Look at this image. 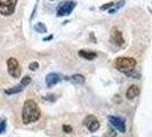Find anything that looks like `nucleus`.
I'll return each mask as SVG.
<instances>
[{
	"instance_id": "f257e3e1",
	"label": "nucleus",
	"mask_w": 152,
	"mask_h": 137,
	"mask_svg": "<svg viewBox=\"0 0 152 137\" xmlns=\"http://www.w3.org/2000/svg\"><path fill=\"white\" fill-rule=\"evenodd\" d=\"M40 109L33 99H26L22 107V121L24 125H29L40 119Z\"/></svg>"
},
{
	"instance_id": "f03ea898",
	"label": "nucleus",
	"mask_w": 152,
	"mask_h": 137,
	"mask_svg": "<svg viewBox=\"0 0 152 137\" xmlns=\"http://www.w3.org/2000/svg\"><path fill=\"white\" fill-rule=\"evenodd\" d=\"M114 66L118 71L128 74L129 72L134 71L136 66V60L133 57H118L114 62Z\"/></svg>"
},
{
	"instance_id": "7ed1b4c3",
	"label": "nucleus",
	"mask_w": 152,
	"mask_h": 137,
	"mask_svg": "<svg viewBox=\"0 0 152 137\" xmlns=\"http://www.w3.org/2000/svg\"><path fill=\"white\" fill-rule=\"evenodd\" d=\"M17 0H0V14L10 16L15 12Z\"/></svg>"
},
{
	"instance_id": "20e7f679",
	"label": "nucleus",
	"mask_w": 152,
	"mask_h": 137,
	"mask_svg": "<svg viewBox=\"0 0 152 137\" xmlns=\"http://www.w3.org/2000/svg\"><path fill=\"white\" fill-rule=\"evenodd\" d=\"M7 68L8 73L13 78H20V76H21V66H20V63L16 58H14V57L8 58Z\"/></svg>"
},
{
	"instance_id": "39448f33",
	"label": "nucleus",
	"mask_w": 152,
	"mask_h": 137,
	"mask_svg": "<svg viewBox=\"0 0 152 137\" xmlns=\"http://www.w3.org/2000/svg\"><path fill=\"white\" fill-rule=\"evenodd\" d=\"M76 7V2L75 1H64L57 8V16H68L71 14V12Z\"/></svg>"
},
{
	"instance_id": "423d86ee",
	"label": "nucleus",
	"mask_w": 152,
	"mask_h": 137,
	"mask_svg": "<svg viewBox=\"0 0 152 137\" xmlns=\"http://www.w3.org/2000/svg\"><path fill=\"white\" fill-rule=\"evenodd\" d=\"M84 126L89 130V131L94 133V131H96V130L99 129L101 125H99V121L94 117V115H88V117L85 118Z\"/></svg>"
},
{
	"instance_id": "0eeeda50",
	"label": "nucleus",
	"mask_w": 152,
	"mask_h": 137,
	"mask_svg": "<svg viewBox=\"0 0 152 137\" xmlns=\"http://www.w3.org/2000/svg\"><path fill=\"white\" fill-rule=\"evenodd\" d=\"M107 119H109V122L111 123V126L114 127L119 133H126V125H125V121L122 120L121 118L110 115Z\"/></svg>"
},
{
	"instance_id": "6e6552de",
	"label": "nucleus",
	"mask_w": 152,
	"mask_h": 137,
	"mask_svg": "<svg viewBox=\"0 0 152 137\" xmlns=\"http://www.w3.org/2000/svg\"><path fill=\"white\" fill-rule=\"evenodd\" d=\"M111 41L117 46H120V47L125 45V39L122 37V33L115 28H113L111 31Z\"/></svg>"
},
{
	"instance_id": "1a4fd4ad",
	"label": "nucleus",
	"mask_w": 152,
	"mask_h": 137,
	"mask_svg": "<svg viewBox=\"0 0 152 137\" xmlns=\"http://www.w3.org/2000/svg\"><path fill=\"white\" fill-rule=\"evenodd\" d=\"M140 95V88L137 87L136 85H132L129 86V88L126 91V97L128 99H134Z\"/></svg>"
},
{
	"instance_id": "9d476101",
	"label": "nucleus",
	"mask_w": 152,
	"mask_h": 137,
	"mask_svg": "<svg viewBox=\"0 0 152 137\" xmlns=\"http://www.w3.org/2000/svg\"><path fill=\"white\" fill-rule=\"evenodd\" d=\"M61 77L58 76L57 73H49L48 76L46 77V85L48 87H52L54 85H56L57 82H60Z\"/></svg>"
},
{
	"instance_id": "9b49d317",
	"label": "nucleus",
	"mask_w": 152,
	"mask_h": 137,
	"mask_svg": "<svg viewBox=\"0 0 152 137\" xmlns=\"http://www.w3.org/2000/svg\"><path fill=\"white\" fill-rule=\"evenodd\" d=\"M79 56H81L85 60H88V61H93L96 56H97V54L95 53V52H91V50H79Z\"/></svg>"
},
{
	"instance_id": "f8f14e48",
	"label": "nucleus",
	"mask_w": 152,
	"mask_h": 137,
	"mask_svg": "<svg viewBox=\"0 0 152 137\" xmlns=\"http://www.w3.org/2000/svg\"><path fill=\"white\" fill-rule=\"evenodd\" d=\"M23 89H24V87H23V86H21V85H18V86L12 87V88H9V89H6V90H5V94H7V95H13V94L21 93Z\"/></svg>"
},
{
	"instance_id": "ddd939ff",
	"label": "nucleus",
	"mask_w": 152,
	"mask_h": 137,
	"mask_svg": "<svg viewBox=\"0 0 152 137\" xmlns=\"http://www.w3.org/2000/svg\"><path fill=\"white\" fill-rule=\"evenodd\" d=\"M70 80L75 84H84L85 82V77L83 74H73V76L70 78Z\"/></svg>"
},
{
	"instance_id": "4468645a",
	"label": "nucleus",
	"mask_w": 152,
	"mask_h": 137,
	"mask_svg": "<svg viewBox=\"0 0 152 137\" xmlns=\"http://www.w3.org/2000/svg\"><path fill=\"white\" fill-rule=\"evenodd\" d=\"M34 29H36V31L40 32V33H45V32H47V28H46L42 23H37V24L34 25Z\"/></svg>"
},
{
	"instance_id": "2eb2a0df",
	"label": "nucleus",
	"mask_w": 152,
	"mask_h": 137,
	"mask_svg": "<svg viewBox=\"0 0 152 137\" xmlns=\"http://www.w3.org/2000/svg\"><path fill=\"white\" fill-rule=\"evenodd\" d=\"M124 5H125V1H124V0H120V1H119V2H118V4L112 8V9H110V10H109V13H110V14H114V13H115L118 9H120Z\"/></svg>"
},
{
	"instance_id": "dca6fc26",
	"label": "nucleus",
	"mask_w": 152,
	"mask_h": 137,
	"mask_svg": "<svg viewBox=\"0 0 152 137\" xmlns=\"http://www.w3.org/2000/svg\"><path fill=\"white\" fill-rule=\"evenodd\" d=\"M31 82V78L30 77H24L22 80H21V86H23V87H25V86H28V85Z\"/></svg>"
},
{
	"instance_id": "f3484780",
	"label": "nucleus",
	"mask_w": 152,
	"mask_h": 137,
	"mask_svg": "<svg viewBox=\"0 0 152 137\" xmlns=\"http://www.w3.org/2000/svg\"><path fill=\"white\" fill-rule=\"evenodd\" d=\"M114 5V2H107V4H104L102 7H101V10H107V9H109V8H111V7H113Z\"/></svg>"
},
{
	"instance_id": "a211bd4d",
	"label": "nucleus",
	"mask_w": 152,
	"mask_h": 137,
	"mask_svg": "<svg viewBox=\"0 0 152 137\" xmlns=\"http://www.w3.org/2000/svg\"><path fill=\"white\" fill-rule=\"evenodd\" d=\"M39 68V64L38 62H32L30 65H29V68L30 70H32V71H34V70H37V68Z\"/></svg>"
},
{
	"instance_id": "6ab92c4d",
	"label": "nucleus",
	"mask_w": 152,
	"mask_h": 137,
	"mask_svg": "<svg viewBox=\"0 0 152 137\" xmlns=\"http://www.w3.org/2000/svg\"><path fill=\"white\" fill-rule=\"evenodd\" d=\"M63 130H64V133L70 134V133L72 131V127H71L70 125H63Z\"/></svg>"
},
{
	"instance_id": "aec40b11",
	"label": "nucleus",
	"mask_w": 152,
	"mask_h": 137,
	"mask_svg": "<svg viewBox=\"0 0 152 137\" xmlns=\"http://www.w3.org/2000/svg\"><path fill=\"white\" fill-rule=\"evenodd\" d=\"M6 129V121H1L0 122V134H2Z\"/></svg>"
},
{
	"instance_id": "412c9836",
	"label": "nucleus",
	"mask_w": 152,
	"mask_h": 137,
	"mask_svg": "<svg viewBox=\"0 0 152 137\" xmlns=\"http://www.w3.org/2000/svg\"><path fill=\"white\" fill-rule=\"evenodd\" d=\"M114 136H115V133H114L112 129H110L109 130V133H107V136L105 135L104 137H114Z\"/></svg>"
},
{
	"instance_id": "4be33fe9",
	"label": "nucleus",
	"mask_w": 152,
	"mask_h": 137,
	"mask_svg": "<svg viewBox=\"0 0 152 137\" xmlns=\"http://www.w3.org/2000/svg\"><path fill=\"white\" fill-rule=\"evenodd\" d=\"M50 39H53V36H49V37H47V38H45L44 40H45V41H47V40H50Z\"/></svg>"
}]
</instances>
